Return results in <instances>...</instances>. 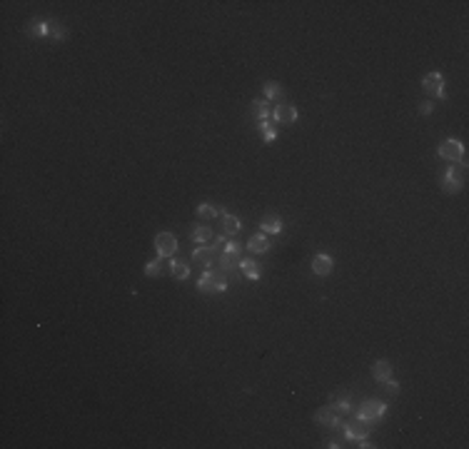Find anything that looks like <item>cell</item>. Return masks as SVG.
Here are the masks:
<instances>
[{"instance_id": "4", "label": "cell", "mask_w": 469, "mask_h": 449, "mask_svg": "<svg viewBox=\"0 0 469 449\" xmlns=\"http://www.w3.org/2000/svg\"><path fill=\"white\" fill-rule=\"evenodd\" d=\"M439 155L444 160H450V162H462L464 165V148H462L459 140H444L439 145Z\"/></svg>"}, {"instance_id": "3", "label": "cell", "mask_w": 469, "mask_h": 449, "mask_svg": "<svg viewBox=\"0 0 469 449\" xmlns=\"http://www.w3.org/2000/svg\"><path fill=\"white\" fill-rule=\"evenodd\" d=\"M467 182V168L462 165V162H454L447 172V180H444V190L447 192H457L459 187Z\"/></svg>"}, {"instance_id": "11", "label": "cell", "mask_w": 469, "mask_h": 449, "mask_svg": "<svg viewBox=\"0 0 469 449\" xmlns=\"http://www.w3.org/2000/svg\"><path fill=\"white\" fill-rule=\"evenodd\" d=\"M192 257H195V262L210 267V264H215V260H217V252H215V247H200V250L192 252Z\"/></svg>"}, {"instance_id": "15", "label": "cell", "mask_w": 469, "mask_h": 449, "mask_svg": "<svg viewBox=\"0 0 469 449\" xmlns=\"http://www.w3.org/2000/svg\"><path fill=\"white\" fill-rule=\"evenodd\" d=\"M240 267H242V272L250 277V280H257V277L262 275V267L252 260H240Z\"/></svg>"}, {"instance_id": "25", "label": "cell", "mask_w": 469, "mask_h": 449, "mask_svg": "<svg viewBox=\"0 0 469 449\" xmlns=\"http://www.w3.org/2000/svg\"><path fill=\"white\" fill-rule=\"evenodd\" d=\"M335 404H337V410H339V412H350V399H347V397H342V399H337Z\"/></svg>"}, {"instance_id": "21", "label": "cell", "mask_w": 469, "mask_h": 449, "mask_svg": "<svg viewBox=\"0 0 469 449\" xmlns=\"http://www.w3.org/2000/svg\"><path fill=\"white\" fill-rule=\"evenodd\" d=\"M252 112H255V117H260V120L264 123V117L270 115V108H267V103H264V100H255V103H252Z\"/></svg>"}, {"instance_id": "20", "label": "cell", "mask_w": 469, "mask_h": 449, "mask_svg": "<svg viewBox=\"0 0 469 449\" xmlns=\"http://www.w3.org/2000/svg\"><path fill=\"white\" fill-rule=\"evenodd\" d=\"M217 212H220V210H217L215 205H210V202H202V205L197 207V215H200L202 220H212Z\"/></svg>"}, {"instance_id": "19", "label": "cell", "mask_w": 469, "mask_h": 449, "mask_svg": "<svg viewBox=\"0 0 469 449\" xmlns=\"http://www.w3.org/2000/svg\"><path fill=\"white\" fill-rule=\"evenodd\" d=\"M192 242H207L210 237H212V230L210 227H197V230H192Z\"/></svg>"}, {"instance_id": "12", "label": "cell", "mask_w": 469, "mask_h": 449, "mask_svg": "<svg viewBox=\"0 0 469 449\" xmlns=\"http://www.w3.org/2000/svg\"><path fill=\"white\" fill-rule=\"evenodd\" d=\"M372 374H375L377 382H387L392 377V364L387 359H379V362H375V367H372Z\"/></svg>"}, {"instance_id": "13", "label": "cell", "mask_w": 469, "mask_h": 449, "mask_svg": "<svg viewBox=\"0 0 469 449\" xmlns=\"http://www.w3.org/2000/svg\"><path fill=\"white\" fill-rule=\"evenodd\" d=\"M170 272H172V277L175 280H188L190 275V267L185 260H172L170 262Z\"/></svg>"}, {"instance_id": "27", "label": "cell", "mask_w": 469, "mask_h": 449, "mask_svg": "<svg viewBox=\"0 0 469 449\" xmlns=\"http://www.w3.org/2000/svg\"><path fill=\"white\" fill-rule=\"evenodd\" d=\"M432 108H434L432 103H422V108H419V112H422V115H430V112H432Z\"/></svg>"}, {"instance_id": "22", "label": "cell", "mask_w": 469, "mask_h": 449, "mask_svg": "<svg viewBox=\"0 0 469 449\" xmlns=\"http://www.w3.org/2000/svg\"><path fill=\"white\" fill-rule=\"evenodd\" d=\"M264 95H267L270 100H282V88L277 83H267V85H264Z\"/></svg>"}, {"instance_id": "10", "label": "cell", "mask_w": 469, "mask_h": 449, "mask_svg": "<svg viewBox=\"0 0 469 449\" xmlns=\"http://www.w3.org/2000/svg\"><path fill=\"white\" fill-rule=\"evenodd\" d=\"M315 419H317L319 424H324V427H337V424H339L337 412L332 410V407H322V410H317Z\"/></svg>"}, {"instance_id": "23", "label": "cell", "mask_w": 469, "mask_h": 449, "mask_svg": "<svg viewBox=\"0 0 469 449\" xmlns=\"http://www.w3.org/2000/svg\"><path fill=\"white\" fill-rule=\"evenodd\" d=\"M145 275H148V277H157V275H160V262H157V260L148 262V267H145Z\"/></svg>"}, {"instance_id": "5", "label": "cell", "mask_w": 469, "mask_h": 449, "mask_svg": "<svg viewBox=\"0 0 469 449\" xmlns=\"http://www.w3.org/2000/svg\"><path fill=\"white\" fill-rule=\"evenodd\" d=\"M155 247H157V255L160 257H172L177 252V237L172 232H160L155 237Z\"/></svg>"}, {"instance_id": "8", "label": "cell", "mask_w": 469, "mask_h": 449, "mask_svg": "<svg viewBox=\"0 0 469 449\" xmlns=\"http://www.w3.org/2000/svg\"><path fill=\"white\" fill-rule=\"evenodd\" d=\"M332 267H335V260L330 255H315V260H312V272L315 275L324 277V275L332 272Z\"/></svg>"}, {"instance_id": "9", "label": "cell", "mask_w": 469, "mask_h": 449, "mask_svg": "<svg viewBox=\"0 0 469 449\" xmlns=\"http://www.w3.org/2000/svg\"><path fill=\"white\" fill-rule=\"evenodd\" d=\"M347 437L350 439H367L370 437V424L364 422V419H357V422H350L347 424Z\"/></svg>"}, {"instance_id": "24", "label": "cell", "mask_w": 469, "mask_h": 449, "mask_svg": "<svg viewBox=\"0 0 469 449\" xmlns=\"http://www.w3.org/2000/svg\"><path fill=\"white\" fill-rule=\"evenodd\" d=\"M225 252H232V255H242V244L240 242H227V247H225Z\"/></svg>"}, {"instance_id": "7", "label": "cell", "mask_w": 469, "mask_h": 449, "mask_svg": "<svg viewBox=\"0 0 469 449\" xmlns=\"http://www.w3.org/2000/svg\"><path fill=\"white\" fill-rule=\"evenodd\" d=\"M442 85H444V77L439 73H430L424 80H422V88H424V93L430 95H439V97H444V90H442Z\"/></svg>"}, {"instance_id": "17", "label": "cell", "mask_w": 469, "mask_h": 449, "mask_svg": "<svg viewBox=\"0 0 469 449\" xmlns=\"http://www.w3.org/2000/svg\"><path fill=\"white\" fill-rule=\"evenodd\" d=\"M240 220L235 217V215H222V230H225V235H237L240 232Z\"/></svg>"}, {"instance_id": "18", "label": "cell", "mask_w": 469, "mask_h": 449, "mask_svg": "<svg viewBox=\"0 0 469 449\" xmlns=\"http://www.w3.org/2000/svg\"><path fill=\"white\" fill-rule=\"evenodd\" d=\"M220 264H222V270H232V267H240V255L225 252V255L220 257Z\"/></svg>"}, {"instance_id": "1", "label": "cell", "mask_w": 469, "mask_h": 449, "mask_svg": "<svg viewBox=\"0 0 469 449\" xmlns=\"http://www.w3.org/2000/svg\"><path fill=\"white\" fill-rule=\"evenodd\" d=\"M197 287L202 290V292H222L227 290V277H225V270H207L205 275L200 277L197 282Z\"/></svg>"}, {"instance_id": "14", "label": "cell", "mask_w": 469, "mask_h": 449, "mask_svg": "<svg viewBox=\"0 0 469 449\" xmlns=\"http://www.w3.org/2000/svg\"><path fill=\"white\" fill-rule=\"evenodd\" d=\"M267 237L264 235H252L250 240H247V250L250 252H255V255H260V252H267Z\"/></svg>"}, {"instance_id": "2", "label": "cell", "mask_w": 469, "mask_h": 449, "mask_svg": "<svg viewBox=\"0 0 469 449\" xmlns=\"http://www.w3.org/2000/svg\"><path fill=\"white\" fill-rule=\"evenodd\" d=\"M384 410H387V404H384L382 399H367V402L359 407V412H357V419L375 422V419H379V417L384 414Z\"/></svg>"}, {"instance_id": "16", "label": "cell", "mask_w": 469, "mask_h": 449, "mask_svg": "<svg viewBox=\"0 0 469 449\" xmlns=\"http://www.w3.org/2000/svg\"><path fill=\"white\" fill-rule=\"evenodd\" d=\"M262 230L264 232H270V235H277L282 230V220L280 217H275V215H267V217H262Z\"/></svg>"}, {"instance_id": "6", "label": "cell", "mask_w": 469, "mask_h": 449, "mask_svg": "<svg viewBox=\"0 0 469 449\" xmlns=\"http://www.w3.org/2000/svg\"><path fill=\"white\" fill-rule=\"evenodd\" d=\"M272 117H275V123H280V125H290V123L297 120V110H295V105H290V103H280V105H275Z\"/></svg>"}, {"instance_id": "26", "label": "cell", "mask_w": 469, "mask_h": 449, "mask_svg": "<svg viewBox=\"0 0 469 449\" xmlns=\"http://www.w3.org/2000/svg\"><path fill=\"white\" fill-rule=\"evenodd\" d=\"M384 384H387V392H392V394H397V392H399V384H397L394 379H387Z\"/></svg>"}]
</instances>
